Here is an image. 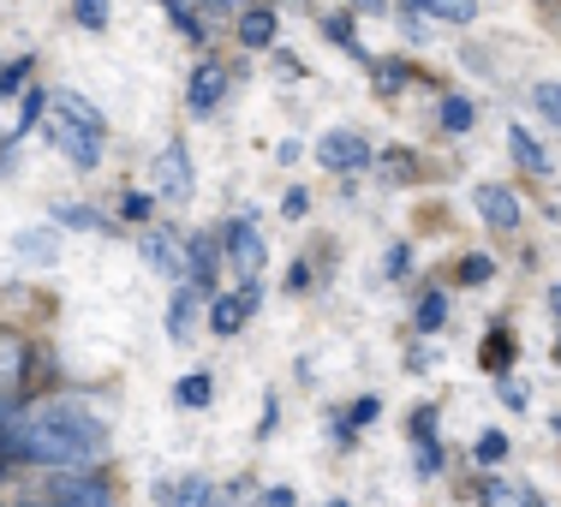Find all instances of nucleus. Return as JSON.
<instances>
[{
  "label": "nucleus",
  "instance_id": "obj_33",
  "mask_svg": "<svg viewBox=\"0 0 561 507\" xmlns=\"http://www.w3.org/2000/svg\"><path fill=\"white\" fill-rule=\"evenodd\" d=\"M526 496L519 489H507V484H484V507H519Z\"/></svg>",
  "mask_w": 561,
  "mask_h": 507
},
{
  "label": "nucleus",
  "instance_id": "obj_47",
  "mask_svg": "<svg viewBox=\"0 0 561 507\" xmlns=\"http://www.w3.org/2000/svg\"><path fill=\"white\" fill-rule=\"evenodd\" d=\"M221 7H233V0H221Z\"/></svg>",
  "mask_w": 561,
  "mask_h": 507
},
{
  "label": "nucleus",
  "instance_id": "obj_11",
  "mask_svg": "<svg viewBox=\"0 0 561 507\" xmlns=\"http://www.w3.org/2000/svg\"><path fill=\"white\" fill-rule=\"evenodd\" d=\"M507 150H514V162L519 168H526V173H538V180H543V173H550V150H543V143L538 138H531V131H507Z\"/></svg>",
  "mask_w": 561,
  "mask_h": 507
},
{
  "label": "nucleus",
  "instance_id": "obj_35",
  "mask_svg": "<svg viewBox=\"0 0 561 507\" xmlns=\"http://www.w3.org/2000/svg\"><path fill=\"white\" fill-rule=\"evenodd\" d=\"M484 365H490V370H502V365H507V335H502V329L484 341Z\"/></svg>",
  "mask_w": 561,
  "mask_h": 507
},
{
  "label": "nucleus",
  "instance_id": "obj_37",
  "mask_svg": "<svg viewBox=\"0 0 561 507\" xmlns=\"http://www.w3.org/2000/svg\"><path fill=\"white\" fill-rule=\"evenodd\" d=\"M412 436H419V442H424V436H436V412H431V406L412 412Z\"/></svg>",
  "mask_w": 561,
  "mask_h": 507
},
{
  "label": "nucleus",
  "instance_id": "obj_32",
  "mask_svg": "<svg viewBox=\"0 0 561 507\" xmlns=\"http://www.w3.org/2000/svg\"><path fill=\"white\" fill-rule=\"evenodd\" d=\"M119 216H126V221H150V197L126 192V197H119Z\"/></svg>",
  "mask_w": 561,
  "mask_h": 507
},
{
  "label": "nucleus",
  "instance_id": "obj_26",
  "mask_svg": "<svg viewBox=\"0 0 561 507\" xmlns=\"http://www.w3.org/2000/svg\"><path fill=\"white\" fill-rule=\"evenodd\" d=\"M490 275H496V263H490V257H484V251H472V257H466V263H460V281H466V287H484V281H490Z\"/></svg>",
  "mask_w": 561,
  "mask_h": 507
},
{
  "label": "nucleus",
  "instance_id": "obj_15",
  "mask_svg": "<svg viewBox=\"0 0 561 507\" xmlns=\"http://www.w3.org/2000/svg\"><path fill=\"white\" fill-rule=\"evenodd\" d=\"M412 12H431V19H448V24H472L478 0H412Z\"/></svg>",
  "mask_w": 561,
  "mask_h": 507
},
{
  "label": "nucleus",
  "instance_id": "obj_1",
  "mask_svg": "<svg viewBox=\"0 0 561 507\" xmlns=\"http://www.w3.org/2000/svg\"><path fill=\"white\" fill-rule=\"evenodd\" d=\"M138 251L150 257L156 275H168V281H185V275H192V245H185L180 233H168V227H150V233L138 239Z\"/></svg>",
  "mask_w": 561,
  "mask_h": 507
},
{
  "label": "nucleus",
  "instance_id": "obj_3",
  "mask_svg": "<svg viewBox=\"0 0 561 507\" xmlns=\"http://www.w3.org/2000/svg\"><path fill=\"white\" fill-rule=\"evenodd\" d=\"M221 245H227V257H233V275L239 281H257L263 275V239H257V227L251 221H227V233H221Z\"/></svg>",
  "mask_w": 561,
  "mask_h": 507
},
{
  "label": "nucleus",
  "instance_id": "obj_42",
  "mask_svg": "<svg viewBox=\"0 0 561 507\" xmlns=\"http://www.w3.org/2000/svg\"><path fill=\"white\" fill-rule=\"evenodd\" d=\"M353 7H358V12H382V0H353Z\"/></svg>",
  "mask_w": 561,
  "mask_h": 507
},
{
  "label": "nucleus",
  "instance_id": "obj_39",
  "mask_svg": "<svg viewBox=\"0 0 561 507\" xmlns=\"http://www.w3.org/2000/svg\"><path fill=\"white\" fill-rule=\"evenodd\" d=\"M370 418H377V400H358L353 418H346V424H370Z\"/></svg>",
  "mask_w": 561,
  "mask_h": 507
},
{
  "label": "nucleus",
  "instance_id": "obj_28",
  "mask_svg": "<svg viewBox=\"0 0 561 507\" xmlns=\"http://www.w3.org/2000/svg\"><path fill=\"white\" fill-rule=\"evenodd\" d=\"M55 221H66V227H102V216H96V209H84V204H55Z\"/></svg>",
  "mask_w": 561,
  "mask_h": 507
},
{
  "label": "nucleus",
  "instance_id": "obj_34",
  "mask_svg": "<svg viewBox=\"0 0 561 507\" xmlns=\"http://www.w3.org/2000/svg\"><path fill=\"white\" fill-rule=\"evenodd\" d=\"M419 472H424V477L443 472V448H436V436H424V448H419Z\"/></svg>",
  "mask_w": 561,
  "mask_h": 507
},
{
  "label": "nucleus",
  "instance_id": "obj_12",
  "mask_svg": "<svg viewBox=\"0 0 561 507\" xmlns=\"http://www.w3.org/2000/svg\"><path fill=\"white\" fill-rule=\"evenodd\" d=\"M239 43H245V48H270L275 43V12L270 7L239 12Z\"/></svg>",
  "mask_w": 561,
  "mask_h": 507
},
{
  "label": "nucleus",
  "instance_id": "obj_20",
  "mask_svg": "<svg viewBox=\"0 0 561 507\" xmlns=\"http://www.w3.org/2000/svg\"><path fill=\"white\" fill-rule=\"evenodd\" d=\"M24 78H31V55H12L7 66H0V96H19Z\"/></svg>",
  "mask_w": 561,
  "mask_h": 507
},
{
  "label": "nucleus",
  "instance_id": "obj_5",
  "mask_svg": "<svg viewBox=\"0 0 561 507\" xmlns=\"http://www.w3.org/2000/svg\"><path fill=\"white\" fill-rule=\"evenodd\" d=\"M48 143H55V150H60L72 168H96V162H102V138H96V131H84V126H72L66 114L48 126Z\"/></svg>",
  "mask_w": 561,
  "mask_h": 507
},
{
  "label": "nucleus",
  "instance_id": "obj_21",
  "mask_svg": "<svg viewBox=\"0 0 561 507\" xmlns=\"http://www.w3.org/2000/svg\"><path fill=\"white\" fill-rule=\"evenodd\" d=\"M72 12H78V24H84V31H108V0H72Z\"/></svg>",
  "mask_w": 561,
  "mask_h": 507
},
{
  "label": "nucleus",
  "instance_id": "obj_22",
  "mask_svg": "<svg viewBox=\"0 0 561 507\" xmlns=\"http://www.w3.org/2000/svg\"><path fill=\"white\" fill-rule=\"evenodd\" d=\"M173 507H216V489H209L204 477H185L180 496H173Z\"/></svg>",
  "mask_w": 561,
  "mask_h": 507
},
{
  "label": "nucleus",
  "instance_id": "obj_29",
  "mask_svg": "<svg viewBox=\"0 0 561 507\" xmlns=\"http://www.w3.org/2000/svg\"><path fill=\"white\" fill-rule=\"evenodd\" d=\"M173 394H180V406H209V377H185Z\"/></svg>",
  "mask_w": 561,
  "mask_h": 507
},
{
  "label": "nucleus",
  "instance_id": "obj_48",
  "mask_svg": "<svg viewBox=\"0 0 561 507\" xmlns=\"http://www.w3.org/2000/svg\"><path fill=\"white\" fill-rule=\"evenodd\" d=\"M43 507H48V502H43Z\"/></svg>",
  "mask_w": 561,
  "mask_h": 507
},
{
  "label": "nucleus",
  "instance_id": "obj_4",
  "mask_svg": "<svg viewBox=\"0 0 561 507\" xmlns=\"http://www.w3.org/2000/svg\"><path fill=\"white\" fill-rule=\"evenodd\" d=\"M48 412H55V424L90 453V460H102V453H108V424H102L96 412H84V406H48Z\"/></svg>",
  "mask_w": 561,
  "mask_h": 507
},
{
  "label": "nucleus",
  "instance_id": "obj_8",
  "mask_svg": "<svg viewBox=\"0 0 561 507\" xmlns=\"http://www.w3.org/2000/svg\"><path fill=\"white\" fill-rule=\"evenodd\" d=\"M472 204H478V216L496 227V233H519V197L507 192V185H478Z\"/></svg>",
  "mask_w": 561,
  "mask_h": 507
},
{
  "label": "nucleus",
  "instance_id": "obj_6",
  "mask_svg": "<svg viewBox=\"0 0 561 507\" xmlns=\"http://www.w3.org/2000/svg\"><path fill=\"white\" fill-rule=\"evenodd\" d=\"M317 162L335 168V173H358L370 162V143L358 138V131H323V138H317Z\"/></svg>",
  "mask_w": 561,
  "mask_h": 507
},
{
  "label": "nucleus",
  "instance_id": "obj_23",
  "mask_svg": "<svg viewBox=\"0 0 561 507\" xmlns=\"http://www.w3.org/2000/svg\"><path fill=\"white\" fill-rule=\"evenodd\" d=\"M0 353H7V394H19V382H24V341L7 335V346H0Z\"/></svg>",
  "mask_w": 561,
  "mask_h": 507
},
{
  "label": "nucleus",
  "instance_id": "obj_10",
  "mask_svg": "<svg viewBox=\"0 0 561 507\" xmlns=\"http://www.w3.org/2000/svg\"><path fill=\"white\" fill-rule=\"evenodd\" d=\"M48 102H55V96H48L43 84H36V90H24V96H19V108H12V119H7V143H19L24 131H31L36 119H43V108H48Z\"/></svg>",
  "mask_w": 561,
  "mask_h": 507
},
{
  "label": "nucleus",
  "instance_id": "obj_2",
  "mask_svg": "<svg viewBox=\"0 0 561 507\" xmlns=\"http://www.w3.org/2000/svg\"><path fill=\"white\" fill-rule=\"evenodd\" d=\"M48 507H114V496L90 472H55L48 477Z\"/></svg>",
  "mask_w": 561,
  "mask_h": 507
},
{
  "label": "nucleus",
  "instance_id": "obj_40",
  "mask_svg": "<svg viewBox=\"0 0 561 507\" xmlns=\"http://www.w3.org/2000/svg\"><path fill=\"white\" fill-rule=\"evenodd\" d=\"M394 275H407V245L389 251V281H394Z\"/></svg>",
  "mask_w": 561,
  "mask_h": 507
},
{
  "label": "nucleus",
  "instance_id": "obj_24",
  "mask_svg": "<svg viewBox=\"0 0 561 507\" xmlns=\"http://www.w3.org/2000/svg\"><path fill=\"white\" fill-rule=\"evenodd\" d=\"M531 102H538V114L561 131V84H538V90H531Z\"/></svg>",
  "mask_w": 561,
  "mask_h": 507
},
{
  "label": "nucleus",
  "instance_id": "obj_9",
  "mask_svg": "<svg viewBox=\"0 0 561 507\" xmlns=\"http://www.w3.org/2000/svg\"><path fill=\"white\" fill-rule=\"evenodd\" d=\"M221 96H227V66L204 60V66L192 72V90H185V108H192V114H209Z\"/></svg>",
  "mask_w": 561,
  "mask_h": 507
},
{
  "label": "nucleus",
  "instance_id": "obj_7",
  "mask_svg": "<svg viewBox=\"0 0 561 507\" xmlns=\"http://www.w3.org/2000/svg\"><path fill=\"white\" fill-rule=\"evenodd\" d=\"M156 192L168 197V204H180V197H192V155H185V143L173 138L162 155H156Z\"/></svg>",
  "mask_w": 561,
  "mask_h": 507
},
{
  "label": "nucleus",
  "instance_id": "obj_13",
  "mask_svg": "<svg viewBox=\"0 0 561 507\" xmlns=\"http://www.w3.org/2000/svg\"><path fill=\"white\" fill-rule=\"evenodd\" d=\"M55 114H66V119H72V126H84V131H96V138H102V131H108V119H102L96 108H90L84 96H72V90H60V96H55Z\"/></svg>",
  "mask_w": 561,
  "mask_h": 507
},
{
  "label": "nucleus",
  "instance_id": "obj_30",
  "mask_svg": "<svg viewBox=\"0 0 561 507\" xmlns=\"http://www.w3.org/2000/svg\"><path fill=\"white\" fill-rule=\"evenodd\" d=\"M19 251H24V257H43L48 263V257H55V233H24Z\"/></svg>",
  "mask_w": 561,
  "mask_h": 507
},
{
  "label": "nucleus",
  "instance_id": "obj_41",
  "mask_svg": "<svg viewBox=\"0 0 561 507\" xmlns=\"http://www.w3.org/2000/svg\"><path fill=\"white\" fill-rule=\"evenodd\" d=\"M263 507H293V489H270V496H263Z\"/></svg>",
  "mask_w": 561,
  "mask_h": 507
},
{
  "label": "nucleus",
  "instance_id": "obj_27",
  "mask_svg": "<svg viewBox=\"0 0 561 507\" xmlns=\"http://www.w3.org/2000/svg\"><path fill=\"white\" fill-rule=\"evenodd\" d=\"M443 316H448V299H443V292H431V299L419 304V329H424V335H436V329H443Z\"/></svg>",
  "mask_w": 561,
  "mask_h": 507
},
{
  "label": "nucleus",
  "instance_id": "obj_19",
  "mask_svg": "<svg viewBox=\"0 0 561 507\" xmlns=\"http://www.w3.org/2000/svg\"><path fill=\"white\" fill-rule=\"evenodd\" d=\"M472 119H478V108L466 96H448L443 102V131H454V138H460V131H472Z\"/></svg>",
  "mask_w": 561,
  "mask_h": 507
},
{
  "label": "nucleus",
  "instance_id": "obj_45",
  "mask_svg": "<svg viewBox=\"0 0 561 507\" xmlns=\"http://www.w3.org/2000/svg\"><path fill=\"white\" fill-rule=\"evenodd\" d=\"M556 436H561V418H556Z\"/></svg>",
  "mask_w": 561,
  "mask_h": 507
},
{
  "label": "nucleus",
  "instance_id": "obj_44",
  "mask_svg": "<svg viewBox=\"0 0 561 507\" xmlns=\"http://www.w3.org/2000/svg\"><path fill=\"white\" fill-rule=\"evenodd\" d=\"M526 507H543V502H538V496H531V489H526Z\"/></svg>",
  "mask_w": 561,
  "mask_h": 507
},
{
  "label": "nucleus",
  "instance_id": "obj_46",
  "mask_svg": "<svg viewBox=\"0 0 561 507\" xmlns=\"http://www.w3.org/2000/svg\"><path fill=\"white\" fill-rule=\"evenodd\" d=\"M329 507H346V502H329Z\"/></svg>",
  "mask_w": 561,
  "mask_h": 507
},
{
  "label": "nucleus",
  "instance_id": "obj_18",
  "mask_svg": "<svg viewBox=\"0 0 561 507\" xmlns=\"http://www.w3.org/2000/svg\"><path fill=\"white\" fill-rule=\"evenodd\" d=\"M192 287H216V245L192 239Z\"/></svg>",
  "mask_w": 561,
  "mask_h": 507
},
{
  "label": "nucleus",
  "instance_id": "obj_25",
  "mask_svg": "<svg viewBox=\"0 0 561 507\" xmlns=\"http://www.w3.org/2000/svg\"><path fill=\"white\" fill-rule=\"evenodd\" d=\"M162 7H168V19H173V24H180V31H185V36H192V43H204V24H197V12H192V7H185V0H162Z\"/></svg>",
  "mask_w": 561,
  "mask_h": 507
},
{
  "label": "nucleus",
  "instance_id": "obj_38",
  "mask_svg": "<svg viewBox=\"0 0 561 507\" xmlns=\"http://www.w3.org/2000/svg\"><path fill=\"white\" fill-rule=\"evenodd\" d=\"M502 406L526 412V382H507V377H502Z\"/></svg>",
  "mask_w": 561,
  "mask_h": 507
},
{
  "label": "nucleus",
  "instance_id": "obj_17",
  "mask_svg": "<svg viewBox=\"0 0 561 507\" xmlns=\"http://www.w3.org/2000/svg\"><path fill=\"white\" fill-rule=\"evenodd\" d=\"M323 31H329V43H335L341 55L365 60V43H358V36H353V19H346V12H329V19H323Z\"/></svg>",
  "mask_w": 561,
  "mask_h": 507
},
{
  "label": "nucleus",
  "instance_id": "obj_31",
  "mask_svg": "<svg viewBox=\"0 0 561 507\" xmlns=\"http://www.w3.org/2000/svg\"><path fill=\"white\" fill-rule=\"evenodd\" d=\"M478 460H484V465L507 460V436H496V430H490V436H478Z\"/></svg>",
  "mask_w": 561,
  "mask_h": 507
},
{
  "label": "nucleus",
  "instance_id": "obj_14",
  "mask_svg": "<svg viewBox=\"0 0 561 507\" xmlns=\"http://www.w3.org/2000/svg\"><path fill=\"white\" fill-rule=\"evenodd\" d=\"M245 316H251L245 292H239V299H216V311H209V329H216V335H239V329H245Z\"/></svg>",
  "mask_w": 561,
  "mask_h": 507
},
{
  "label": "nucleus",
  "instance_id": "obj_36",
  "mask_svg": "<svg viewBox=\"0 0 561 507\" xmlns=\"http://www.w3.org/2000/svg\"><path fill=\"white\" fill-rule=\"evenodd\" d=\"M382 168L394 173L389 185H407V180H412V155H400V150H394V155H382Z\"/></svg>",
  "mask_w": 561,
  "mask_h": 507
},
{
  "label": "nucleus",
  "instance_id": "obj_16",
  "mask_svg": "<svg viewBox=\"0 0 561 507\" xmlns=\"http://www.w3.org/2000/svg\"><path fill=\"white\" fill-rule=\"evenodd\" d=\"M192 316H197L192 287H180V292H173V304H168V341H185V335H192Z\"/></svg>",
  "mask_w": 561,
  "mask_h": 507
},
{
  "label": "nucleus",
  "instance_id": "obj_43",
  "mask_svg": "<svg viewBox=\"0 0 561 507\" xmlns=\"http://www.w3.org/2000/svg\"><path fill=\"white\" fill-rule=\"evenodd\" d=\"M550 304H556V316H561V287H550Z\"/></svg>",
  "mask_w": 561,
  "mask_h": 507
}]
</instances>
